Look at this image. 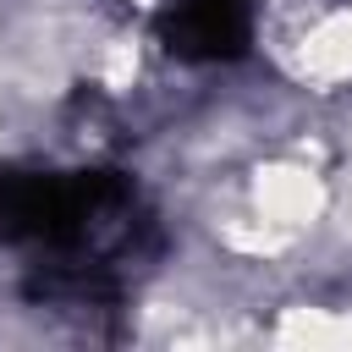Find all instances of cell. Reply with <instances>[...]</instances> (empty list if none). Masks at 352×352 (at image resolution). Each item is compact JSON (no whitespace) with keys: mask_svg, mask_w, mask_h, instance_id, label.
I'll return each mask as SVG.
<instances>
[{"mask_svg":"<svg viewBox=\"0 0 352 352\" xmlns=\"http://www.w3.org/2000/svg\"><path fill=\"white\" fill-rule=\"evenodd\" d=\"M154 28L182 60H231L253 38V11L248 0H170Z\"/></svg>","mask_w":352,"mask_h":352,"instance_id":"2","label":"cell"},{"mask_svg":"<svg viewBox=\"0 0 352 352\" xmlns=\"http://www.w3.org/2000/svg\"><path fill=\"white\" fill-rule=\"evenodd\" d=\"M0 242H33L50 258L116 264L138 253L132 187L116 170H16L0 165Z\"/></svg>","mask_w":352,"mask_h":352,"instance_id":"1","label":"cell"}]
</instances>
